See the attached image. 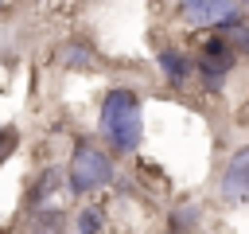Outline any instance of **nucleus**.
<instances>
[{"mask_svg": "<svg viewBox=\"0 0 249 234\" xmlns=\"http://www.w3.org/2000/svg\"><path fill=\"white\" fill-rule=\"evenodd\" d=\"M179 8L187 16V23H195V27H218L226 35H233L241 27L237 0H183Z\"/></svg>", "mask_w": 249, "mask_h": 234, "instance_id": "nucleus-3", "label": "nucleus"}, {"mask_svg": "<svg viewBox=\"0 0 249 234\" xmlns=\"http://www.w3.org/2000/svg\"><path fill=\"white\" fill-rule=\"evenodd\" d=\"M222 199L226 203H249V144L237 148L222 172Z\"/></svg>", "mask_w": 249, "mask_h": 234, "instance_id": "nucleus-5", "label": "nucleus"}, {"mask_svg": "<svg viewBox=\"0 0 249 234\" xmlns=\"http://www.w3.org/2000/svg\"><path fill=\"white\" fill-rule=\"evenodd\" d=\"M58 62L62 66H93V51L82 43H66V47H58Z\"/></svg>", "mask_w": 249, "mask_h": 234, "instance_id": "nucleus-7", "label": "nucleus"}, {"mask_svg": "<svg viewBox=\"0 0 249 234\" xmlns=\"http://www.w3.org/2000/svg\"><path fill=\"white\" fill-rule=\"evenodd\" d=\"M230 66H233V51H230V43H226V39H218V35H210V39H206V47H202V58H198L202 86H206V90H218Z\"/></svg>", "mask_w": 249, "mask_h": 234, "instance_id": "nucleus-4", "label": "nucleus"}, {"mask_svg": "<svg viewBox=\"0 0 249 234\" xmlns=\"http://www.w3.org/2000/svg\"><path fill=\"white\" fill-rule=\"evenodd\" d=\"M0 12H4V4H0Z\"/></svg>", "mask_w": 249, "mask_h": 234, "instance_id": "nucleus-13", "label": "nucleus"}, {"mask_svg": "<svg viewBox=\"0 0 249 234\" xmlns=\"http://www.w3.org/2000/svg\"><path fill=\"white\" fill-rule=\"evenodd\" d=\"M156 58H160V70H163L175 86H183V82L191 78V70L198 66V62H191V58H187V55H179V51H160Z\"/></svg>", "mask_w": 249, "mask_h": 234, "instance_id": "nucleus-6", "label": "nucleus"}, {"mask_svg": "<svg viewBox=\"0 0 249 234\" xmlns=\"http://www.w3.org/2000/svg\"><path fill=\"white\" fill-rule=\"evenodd\" d=\"M58 179H62V172H54V168H51V172H43V176H39V187H35V191H31V199H35V203H39V199H43V195H51V191H54V183H58Z\"/></svg>", "mask_w": 249, "mask_h": 234, "instance_id": "nucleus-9", "label": "nucleus"}, {"mask_svg": "<svg viewBox=\"0 0 249 234\" xmlns=\"http://www.w3.org/2000/svg\"><path fill=\"white\" fill-rule=\"evenodd\" d=\"M198 218H195V207H179L175 211V230H191Z\"/></svg>", "mask_w": 249, "mask_h": 234, "instance_id": "nucleus-10", "label": "nucleus"}, {"mask_svg": "<svg viewBox=\"0 0 249 234\" xmlns=\"http://www.w3.org/2000/svg\"><path fill=\"white\" fill-rule=\"evenodd\" d=\"M109 179H113V160H109L101 148H93V144H78L74 156H70V168H66V183H70V191L89 195V191L105 187Z\"/></svg>", "mask_w": 249, "mask_h": 234, "instance_id": "nucleus-2", "label": "nucleus"}, {"mask_svg": "<svg viewBox=\"0 0 249 234\" xmlns=\"http://www.w3.org/2000/svg\"><path fill=\"white\" fill-rule=\"evenodd\" d=\"M101 226H105L101 207H82V211H78V234H97Z\"/></svg>", "mask_w": 249, "mask_h": 234, "instance_id": "nucleus-8", "label": "nucleus"}, {"mask_svg": "<svg viewBox=\"0 0 249 234\" xmlns=\"http://www.w3.org/2000/svg\"><path fill=\"white\" fill-rule=\"evenodd\" d=\"M101 133L117 152H132L140 144V98L124 86H113L101 101Z\"/></svg>", "mask_w": 249, "mask_h": 234, "instance_id": "nucleus-1", "label": "nucleus"}, {"mask_svg": "<svg viewBox=\"0 0 249 234\" xmlns=\"http://www.w3.org/2000/svg\"><path fill=\"white\" fill-rule=\"evenodd\" d=\"M12 148H16V129H4V133H0V160H4Z\"/></svg>", "mask_w": 249, "mask_h": 234, "instance_id": "nucleus-11", "label": "nucleus"}, {"mask_svg": "<svg viewBox=\"0 0 249 234\" xmlns=\"http://www.w3.org/2000/svg\"><path fill=\"white\" fill-rule=\"evenodd\" d=\"M245 12H249V0H245Z\"/></svg>", "mask_w": 249, "mask_h": 234, "instance_id": "nucleus-12", "label": "nucleus"}]
</instances>
